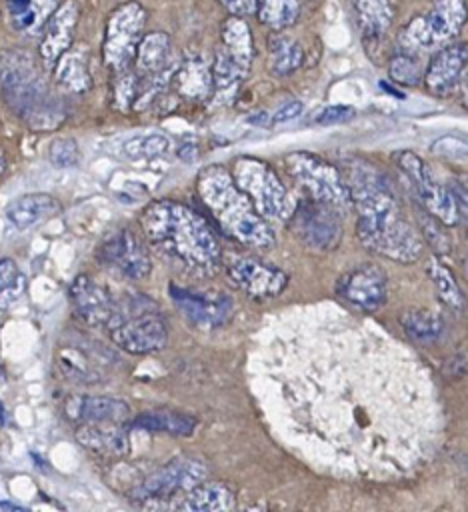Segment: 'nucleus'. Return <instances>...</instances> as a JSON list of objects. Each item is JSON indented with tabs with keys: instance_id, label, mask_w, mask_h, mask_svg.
<instances>
[{
	"instance_id": "obj_19",
	"label": "nucleus",
	"mask_w": 468,
	"mask_h": 512,
	"mask_svg": "<svg viewBox=\"0 0 468 512\" xmlns=\"http://www.w3.org/2000/svg\"><path fill=\"white\" fill-rule=\"evenodd\" d=\"M70 300L76 314L92 326H108L118 310L112 294L88 274L74 278L70 286Z\"/></svg>"
},
{
	"instance_id": "obj_2",
	"label": "nucleus",
	"mask_w": 468,
	"mask_h": 512,
	"mask_svg": "<svg viewBox=\"0 0 468 512\" xmlns=\"http://www.w3.org/2000/svg\"><path fill=\"white\" fill-rule=\"evenodd\" d=\"M356 210V236L372 252L410 264L424 252L420 232L406 218L388 174L366 158L346 162L342 170Z\"/></svg>"
},
{
	"instance_id": "obj_11",
	"label": "nucleus",
	"mask_w": 468,
	"mask_h": 512,
	"mask_svg": "<svg viewBox=\"0 0 468 512\" xmlns=\"http://www.w3.org/2000/svg\"><path fill=\"white\" fill-rule=\"evenodd\" d=\"M146 26V10L138 2H126L114 8L106 22L102 56L112 72L130 68L134 62L136 46Z\"/></svg>"
},
{
	"instance_id": "obj_9",
	"label": "nucleus",
	"mask_w": 468,
	"mask_h": 512,
	"mask_svg": "<svg viewBox=\"0 0 468 512\" xmlns=\"http://www.w3.org/2000/svg\"><path fill=\"white\" fill-rule=\"evenodd\" d=\"M140 298L130 302L126 310L118 306L116 316L108 324L110 340L128 354L158 352L168 342V326L154 306H140Z\"/></svg>"
},
{
	"instance_id": "obj_22",
	"label": "nucleus",
	"mask_w": 468,
	"mask_h": 512,
	"mask_svg": "<svg viewBox=\"0 0 468 512\" xmlns=\"http://www.w3.org/2000/svg\"><path fill=\"white\" fill-rule=\"evenodd\" d=\"M76 440L104 456H124L130 448L128 432L118 422H84L76 430Z\"/></svg>"
},
{
	"instance_id": "obj_4",
	"label": "nucleus",
	"mask_w": 468,
	"mask_h": 512,
	"mask_svg": "<svg viewBox=\"0 0 468 512\" xmlns=\"http://www.w3.org/2000/svg\"><path fill=\"white\" fill-rule=\"evenodd\" d=\"M196 192L224 236L250 250L274 246V230L268 220L256 212L224 166L210 164L202 168L196 178Z\"/></svg>"
},
{
	"instance_id": "obj_30",
	"label": "nucleus",
	"mask_w": 468,
	"mask_h": 512,
	"mask_svg": "<svg viewBox=\"0 0 468 512\" xmlns=\"http://www.w3.org/2000/svg\"><path fill=\"white\" fill-rule=\"evenodd\" d=\"M54 80L60 88L68 92H84L92 84V76L88 70V60L82 50H66L56 64L52 66Z\"/></svg>"
},
{
	"instance_id": "obj_27",
	"label": "nucleus",
	"mask_w": 468,
	"mask_h": 512,
	"mask_svg": "<svg viewBox=\"0 0 468 512\" xmlns=\"http://www.w3.org/2000/svg\"><path fill=\"white\" fill-rule=\"evenodd\" d=\"M358 30L366 42H380L394 20L390 0H350Z\"/></svg>"
},
{
	"instance_id": "obj_25",
	"label": "nucleus",
	"mask_w": 468,
	"mask_h": 512,
	"mask_svg": "<svg viewBox=\"0 0 468 512\" xmlns=\"http://www.w3.org/2000/svg\"><path fill=\"white\" fill-rule=\"evenodd\" d=\"M60 0H4L6 18L14 32L38 36Z\"/></svg>"
},
{
	"instance_id": "obj_6",
	"label": "nucleus",
	"mask_w": 468,
	"mask_h": 512,
	"mask_svg": "<svg viewBox=\"0 0 468 512\" xmlns=\"http://www.w3.org/2000/svg\"><path fill=\"white\" fill-rule=\"evenodd\" d=\"M232 180L250 198L264 220L288 222L294 200L290 198L280 176L260 158L242 156L234 162Z\"/></svg>"
},
{
	"instance_id": "obj_40",
	"label": "nucleus",
	"mask_w": 468,
	"mask_h": 512,
	"mask_svg": "<svg viewBox=\"0 0 468 512\" xmlns=\"http://www.w3.org/2000/svg\"><path fill=\"white\" fill-rule=\"evenodd\" d=\"M114 82V106L118 110H128L134 106L138 94V74H132L128 68L116 72Z\"/></svg>"
},
{
	"instance_id": "obj_13",
	"label": "nucleus",
	"mask_w": 468,
	"mask_h": 512,
	"mask_svg": "<svg viewBox=\"0 0 468 512\" xmlns=\"http://www.w3.org/2000/svg\"><path fill=\"white\" fill-rule=\"evenodd\" d=\"M208 466L204 460L194 456L174 458L166 466L148 474L132 492L134 500H162L176 494H186L190 488L206 480Z\"/></svg>"
},
{
	"instance_id": "obj_18",
	"label": "nucleus",
	"mask_w": 468,
	"mask_h": 512,
	"mask_svg": "<svg viewBox=\"0 0 468 512\" xmlns=\"http://www.w3.org/2000/svg\"><path fill=\"white\" fill-rule=\"evenodd\" d=\"M466 44H446L434 52L426 70H424V86L432 96L446 98L450 96L466 74Z\"/></svg>"
},
{
	"instance_id": "obj_44",
	"label": "nucleus",
	"mask_w": 468,
	"mask_h": 512,
	"mask_svg": "<svg viewBox=\"0 0 468 512\" xmlns=\"http://www.w3.org/2000/svg\"><path fill=\"white\" fill-rule=\"evenodd\" d=\"M302 114V102L292 100L288 104H284L272 118V124H282V122H290L294 118H298Z\"/></svg>"
},
{
	"instance_id": "obj_37",
	"label": "nucleus",
	"mask_w": 468,
	"mask_h": 512,
	"mask_svg": "<svg viewBox=\"0 0 468 512\" xmlns=\"http://www.w3.org/2000/svg\"><path fill=\"white\" fill-rule=\"evenodd\" d=\"M388 72H390V78L402 86H416L422 80V68L416 60V54L402 52V50L392 56L388 64Z\"/></svg>"
},
{
	"instance_id": "obj_45",
	"label": "nucleus",
	"mask_w": 468,
	"mask_h": 512,
	"mask_svg": "<svg viewBox=\"0 0 468 512\" xmlns=\"http://www.w3.org/2000/svg\"><path fill=\"white\" fill-rule=\"evenodd\" d=\"M230 14L236 16H250L256 10L254 0H218Z\"/></svg>"
},
{
	"instance_id": "obj_33",
	"label": "nucleus",
	"mask_w": 468,
	"mask_h": 512,
	"mask_svg": "<svg viewBox=\"0 0 468 512\" xmlns=\"http://www.w3.org/2000/svg\"><path fill=\"white\" fill-rule=\"evenodd\" d=\"M400 326L410 340L420 344L436 342L444 332L442 316L426 308H408L400 316Z\"/></svg>"
},
{
	"instance_id": "obj_28",
	"label": "nucleus",
	"mask_w": 468,
	"mask_h": 512,
	"mask_svg": "<svg viewBox=\"0 0 468 512\" xmlns=\"http://www.w3.org/2000/svg\"><path fill=\"white\" fill-rule=\"evenodd\" d=\"M180 510L188 512H218L236 508V496L224 482H208L202 480L194 488H190L184 500L178 504Z\"/></svg>"
},
{
	"instance_id": "obj_32",
	"label": "nucleus",
	"mask_w": 468,
	"mask_h": 512,
	"mask_svg": "<svg viewBox=\"0 0 468 512\" xmlns=\"http://www.w3.org/2000/svg\"><path fill=\"white\" fill-rule=\"evenodd\" d=\"M304 62L302 46L280 32L268 38V70L274 76H288L296 72Z\"/></svg>"
},
{
	"instance_id": "obj_17",
	"label": "nucleus",
	"mask_w": 468,
	"mask_h": 512,
	"mask_svg": "<svg viewBox=\"0 0 468 512\" xmlns=\"http://www.w3.org/2000/svg\"><path fill=\"white\" fill-rule=\"evenodd\" d=\"M336 294L360 312H376L388 298L386 274L378 264H360L338 278Z\"/></svg>"
},
{
	"instance_id": "obj_3",
	"label": "nucleus",
	"mask_w": 468,
	"mask_h": 512,
	"mask_svg": "<svg viewBox=\"0 0 468 512\" xmlns=\"http://www.w3.org/2000/svg\"><path fill=\"white\" fill-rule=\"evenodd\" d=\"M146 240L192 276H214L222 250L214 230L190 206L176 200L150 202L140 214Z\"/></svg>"
},
{
	"instance_id": "obj_34",
	"label": "nucleus",
	"mask_w": 468,
	"mask_h": 512,
	"mask_svg": "<svg viewBox=\"0 0 468 512\" xmlns=\"http://www.w3.org/2000/svg\"><path fill=\"white\" fill-rule=\"evenodd\" d=\"M254 4L260 24L274 32L290 28L300 16V0H254Z\"/></svg>"
},
{
	"instance_id": "obj_15",
	"label": "nucleus",
	"mask_w": 468,
	"mask_h": 512,
	"mask_svg": "<svg viewBox=\"0 0 468 512\" xmlns=\"http://www.w3.org/2000/svg\"><path fill=\"white\" fill-rule=\"evenodd\" d=\"M222 266L232 284L256 300L274 298L288 286V276L284 270L254 256H222Z\"/></svg>"
},
{
	"instance_id": "obj_47",
	"label": "nucleus",
	"mask_w": 468,
	"mask_h": 512,
	"mask_svg": "<svg viewBox=\"0 0 468 512\" xmlns=\"http://www.w3.org/2000/svg\"><path fill=\"white\" fill-rule=\"evenodd\" d=\"M4 168H6V158H4V154H2V150H0V174L4 172Z\"/></svg>"
},
{
	"instance_id": "obj_24",
	"label": "nucleus",
	"mask_w": 468,
	"mask_h": 512,
	"mask_svg": "<svg viewBox=\"0 0 468 512\" xmlns=\"http://www.w3.org/2000/svg\"><path fill=\"white\" fill-rule=\"evenodd\" d=\"M218 50L226 54L240 70L248 74L254 58V38L244 16L230 14L220 28V46Z\"/></svg>"
},
{
	"instance_id": "obj_38",
	"label": "nucleus",
	"mask_w": 468,
	"mask_h": 512,
	"mask_svg": "<svg viewBox=\"0 0 468 512\" xmlns=\"http://www.w3.org/2000/svg\"><path fill=\"white\" fill-rule=\"evenodd\" d=\"M420 236L422 240H426L430 244V248L438 254V256H450L452 252V242L450 236L446 234V226L442 222H438L434 216H430L426 210L420 212Z\"/></svg>"
},
{
	"instance_id": "obj_5",
	"label": "nucleus",
	"mask_w": 468,
	"mask_h": 512,
	"mask_svg": "<svg viewBox=\"0 0 468 512\" xmlns=\"http://www.w3.org/2000/svg\"><path fill=\"white\" fill-rule=\"evenodd\" d=\"M0 92L34 130H52L64 118L60 100L50 94L38 66L22 50L0 52Z\"/></svg>"
},
{
	"instance_id": "obj_1",
	"label": "nucleus",
	"mask_w": 468,
	"mask_h": 512,
	"mask_svg": "<svg viewBox=\"0 0 468 512\" xmlns=\"http://www.w3.org/2000/svg\"><path fill=\"white\" fill-rule=\"evenodd\" d=\"M284 404L332 464L398 478L434 450L438 402L426 368L400 344L352 328H318L280 354Z\"/></svg>"
},
{
	"instance_id": "obj_36",
	"label": "nucleus",
	"mask_w": 468,
	"mask_h": 512,
	"mask_svg": "<svg viewBox=\"0 0 468 512\" xmlns=\"http://www.w3.org/2000/svg\"><path fill=\"white\" fill-rule=\"evenodd\" d=\"M428 276L432 278L440 300H442L446 306L454 308V310H462V306H464V296H462V290H460V286L456 284L454 276L450 274V270H448L444 264L432 260V262L428 264Z\"/></svg>"
},
{
	"instance_id": "obj_43",
	"label": "nucleus",
	"mask_w": 468,
	"mask_h": 512,
	"mask_svg": "<svg viewBox=\"0 0 468 512\" xmlns=\"http://www.w3.org/2000/svg\"><path fill=\"white\" fill-rule=\"evenodd\" d=\"M432 152L434 154H440L444 158H464L466 156V146L462 140L458 138H452V136H446V138H440L434 142L432 146Z\"/></svg>"
},
{
	"instance_id": "obj_21",
	"label": "nucleus",
	"mask_w": 468,
	"mask_h": 512,
	"mask_svg": "<svg viewBox=\"0 0 468 512\" xmlns=\"http://www.w3.org/2000/svg\"><path fill=\"white\" fill-rule=\"evenodd\" d=\"M64 414L76 422H118L130 418L128 402L114 396H70L64 402Z\"/></svg>"
},
{
	"instance_id": "obj_16",
	"label": "nucleus",
	"mask_w": 468,
	"mask_h": 512,
	"mask_svg": "<svg viewBox=\"0 0 468 512\" xmlns=\"http://www.w3.org/2000/svg\"><path fill=\"white\" fill-rule=\"evenodd\" d=\"M170 298L184 320L200 330H214L224 326L232 316V298L222 292H202L170 284Z\"/></svg>"
},
{
	"instance_id": "obj_35",
	"label": "nucleus",
	"mask_w": 468,
	"mask_h": 512,
	"mask_svg": "<svg viewBox=\"0 0 468 512\" xmlns=\"http://www.w3.org/2000/svg\"><path fill=\"white\" fill-rule=\"evenodd\" d=\"M172 142L166 134L162 132H148L140 136H132L130 140L124 142L122 150L130 160H150L164 156L170 150Z\"/></svg>"
},
{
	"instance_id": "obj_12",
	"label": "nucleus",
	"mask_w": 468,
	"mask_h": 512,
	"mask_svg": "<svg viewBox=\"0 0 468 512\" xmlns=\"http://www.w3.org/2000/svg\"><path fill=\"white\" fill-rule=\"evenodd\" d=\"M288 224L298 242L314 252H330L342 240L340 212L312 198H306L294 206Z\"/></svg>"
},
{
	"instance_id": "obj_23",
	"label": "nucleus",
	"mask_w": 468,
	"mask_h": 512,
	"mask_svg": "<svg viewBox=\"0 0 468 512\" xmlns=\"http://www.w3.org/2000/svg\"><path fill=\"white\" fill-rule=\"evenodd\" d=\"M60 202L44 192H32V194H22L16 200L10 202L6 210V218L10 224L18 230H28L38 226L40 222L50 220L60 212Z\"/></svg>"
},
{
	"instance_id": "obj_14",
	"label": "nucleus",
	"mask_w": 468,
	"mask_h": 512,
	"mask_svg": "<svg viewBox=\"0 0 468 512\" xmlns=\"http://www.w3.org/2000/svg\"><path fill=\"white\" fill-rule=\"evenodd\" d=\"M98 260L128 280H144L152 272L150 252L130 228H118L108 234L98 248Z\"/></svg>"
},
{
	"instance_id": "obj_39",
	"label": "nucleus",
	"mask_w": 468,
	"mask_h": 512,
	"mask_svg": "<svg viewBox=\"0 0 468 512\" xmlns=\"http://www.w3.org/2000/svg\"><path fill=\"white\" fill-rule=\"evenodd\" d=\"M60 370L74 382H90L94 380V370L88 366V360L74 348H62L58 352Z\"/></svg>"
},
{
	"instance_id": "obj_7",
	"label": "nucleus",
	"mask_w": 468,
	"mask_h": 512,
	"mask_svg": "<svg viewBox=\"0 0 468 512\" xmlns=\"http://www.w3.org/2000/svg\"><path fill=\"white\" fill-rule=\"evenodd\" d=\"M466 22V0H434L420 16L412 18L400 32L398 46L402 52H436L450 44Z\"/></svg>"
},
{
	"instance_id": "obj_10",
	"label": "nucleus",
	"mask_w": 468,
	"mask_h": 512,
	"mask_svg": "<svg viewBox=\"0 0 468 512\" xmlns=\"http://www.w3.org/2000/svg\"><path fill=\"white\" fill-rule=\"evenodd\" d=\"M392 158L400 168V172L412 184L418 202L430 216H434L446 228L456 226L458 222H464L450 190L434 180L432 172L428 170V166L418 154L410 150H398L392 154Z\"/></svg>"
},
{
	"instance_id": "obj_46",
	"label": "nucleus",
	"mask_w": 468,
	"mask_h": 512,
	"mask_svg": "<svg viewBox=\"0 0 468 512\" xmlns=\"http://www.w3.org/2000/svg\"><path fill=\"white\" fill-rule=\"evenodd\" d=\"M16 278H18V268H16V264H14L12 260H8V258L0 260V292L6 290V288H10Z\"/></svg>"
},
{
	"instance_id": "obj_8",
	"label": "nucleus",
	"mask_w": 468,
	"mask_h": 512,
	"mask_svg": "<svg viewBox=\"0 0 468 512\" xmlns=\"http://www.w3.org/2000/svg\"><path fill=\"white\" fill-rule=\"evenodd\" d=\"M284 166L288 176L308 194V198L324 202L338 212L352 208L350 190L342 170L326 158L298 150L286 154Z\"/></svg>"
},
{
	"instance_id": "obj_31",
	"label": "nucleus",
	"mask_w": 468,
	"mask_h": 512,
	"mask_svg": "<svg viewBox=\"0 0 468 512\" xmlns=\"http://www.w3.org/2000/svg\"><path fill=\"white\" fill-rule=\"evenodd\" d=\"M134 426L140 430L148 432H164L170 436H190L196 428V420L188 414L176 412V410H166V408H156V410H146L134 418Z\"/></svg>"
},
{
	"instance_id": "obj_42",
	"label": "nucleus",
	"mask_w": 468,
	"mask_h": 512,
	"mask_svg": "<svg viewBox=\"0 0 468 512\" xmlns=\"http://www.w3.org/2000/svg\"><path fill=\"white\" fill-rule=\"evenodd\" d=\"M356 116V110L352 106H344V104H334L324 108L322 112H318V116L314 118L316 124L320 126H330V124H342L348 122Z\"/></svg>"
},
{
	"instance_id": "obj_20",
	"label": "nucleus",
	"mask_w": 468,
	"mask_h": 512,
	"mask_svg": "<svg viewBox=\"0 0 468 512\" xmlns=\"http://www.w3.org/2000/svg\"><path fill=\"white\" fill-rule=\"evenodd\" d=\"M78 22V4L76 0L60 2L54 12L48 16L42 28V40L38 46L40 60L46 68H52L56 60L72 46L74 28Z\"/></svg>"
},
{
	"instance_id": "obj_41",
	"label": "nucleus",
	"mask_w": 468,
	"mask_h": 512,
	"mask_svg": "<svg viewBox=\"0 0 468 512\" xmlns=\"http://www.w3.org/2000/svg\"><path fill=\"white\" fill-rule=\"evenodd\" d=\"M48 160L56 168H70L80 160V150L72 138H56L48 146Z\"/></svg>"
},
{
	"instance_id": "obj_26",
	"label": "nucleus",
	"mask_w": 468,
	"mask_h": 512,
	"mask_svg": "<svg viewBox=\"0 0 468 512\" xmlns=\"http://www.w3.org/2000/svg\"><path fill=\"white\" fill-rule=\"evenodd\" d=\"M176 92L192 102H202L212 96V72L204 58L190 56L180 66H176L174 74Z\"/></svg>"
},
{
	"instance_id": "obj_29",
	"label": "nucleus",
	"mask_w": 468,
	"mask_h": 512,
	"mask_svg": "<svg viewBox=\"0 0 468 512\" xmlns=\"http://www.w3.org/2000/svg\"><path fill=\"white\" fill-rule=\"evenodd\" d=\"M172 44L166 32H148L140 38L134 54V64L138 78H146L158 74L170 64Z\"/></svg>"
}]
</instances>
